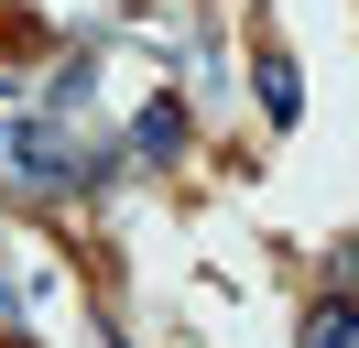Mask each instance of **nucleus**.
Segmentation results:
<instances>
[{"label":"nucleus","instance_id":"obj_1","mask_svg":"<svg viewBox=\"0 0 359 348\" xmlns=\"http://www.w3.org/2000/svg\"><path fill=\"white\" fill-rule=\"evenodd\" d=\"M131 152H153V163H175V152H185V109H175V98H153V109L131 120Z\"/></svg>","mask_w":359,"mask_h":348},{"label":"nucleus","instance_id":"obj_2","mask_svg":"<svg viewBox=\"0 0 359 348\" xmlns=\"http://www.w3.org/2000/svg\"><path fill=\"white\" fill-rule=\"evenodd\" d=\"M305 348H359V294H327V304H305Z\"/></svg>","mask_w":359,"mask_h":348}]
</instances>
